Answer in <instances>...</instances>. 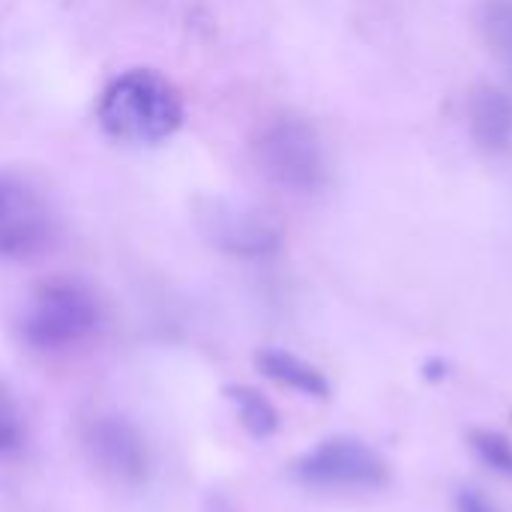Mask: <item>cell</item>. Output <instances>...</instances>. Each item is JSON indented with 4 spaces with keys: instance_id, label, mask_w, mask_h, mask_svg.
<instances>
[{
    "instance_id": "5bb4252c",
    "label": "cell",
    "mask_w": 512,
    "mask_h": 512,
    "mask_svg": "<svg viewBox=\"0 0 512 512\" xmlns=\"http://www.w3.org/2000/svg\"><path fill=\"white\" fill-rule=\"evenodd\" d=\"M456 512H501L480 489H459L456 495Z\"/></svg>"
},
{
    "instance_id": "8992f818",
    "label": "cell",
    "mask_w": 512,
    "mask_h": 512,
    "mask_svg": "<svg viewBox=\"0 0 512 512\" xmlns=\"http://www.w3.org/2000/svg\"><path fill=\"white\" fill-rule=\"evenodd\" d=\"M54 213L42 189L15 171L0 174V258L30 261L48 249Z\"/></svg>"
},
{
    "instance_id": "5b68a950",
    "label": "cell",
    "mask_w": 512,
    "mask_h": 512,
    "mask_svg": "<svg viewBox=\"0 0 512 512\" xmlns=\"http://www.w3.org/2000/svg\"><path fill=\"white\" fill-rule=\"evenodd\" d=\"M195 225L210 246L237 258H267L282 246L279 222L261 207L234 198H198Z\"/></svg>"
},
{
    "instance_id": "4fadbf2b",
    "label": "cell",
    "mask_w": 512,
    "mask_h": 512,
    "mask_svg": "<svg viewBox=\"0 0 512 512\" xmlns=\"http://www.w3.org/2000/svg\"><path fill=\"white\" fill-rule=\"evenodd\" d=\"M21 444V414L12 396L0 387V456L12 453Z\"/></svg>"
},
{
    "instance_id": "3957f363",
    "label": "cell",
    "mask_w": 512,
    "mask_h": 512,
    "mask_svg": "<svg viewBox=\"0 0 512 512\" xmlns=\"http://www.w3.org/2000/svg\"><path fill=\"white\" fill-rule=\"evenodd\" d=\"M99 324V303L87 285L78 279H48L42 282L24 312L21 333L30 345L42 351H57L81 342Z\"/></svg>"
},
{
    "instance_id": "30bf717a",
    "label": "cell",
    "mask_w": 512,
    "mask_h": 512,
    "mask_svg": "<svg viewBox=\"0 0 512 512\" xmlns=\"http://www.w3.org/2000/svg\"><path fill=\"white\" fill-rule=\"evenodd\" d=\"M222 393H225V399L234 405L240 426H243L252 438L264 441V438H270V435L279 432V423H282V420H279V411H276V405H273L261 390H255V387H249V384H228Z\"/></svg>"
},
{
    "instance_id": "8fae6325",
    "label": "cell",
    "mask_w": 512,
    "mask_h": 512,
    "mask_svg": "<svg viewBox=\"0 0 512 512\" xmlns=\"http://www.w3.org/2000/svg\"><path fill=\"white\" fill-rule=\"evenodd\" d=\"M477 30L492 57L512 75V0H483L477 9Z\"/></svg>"
},
{
    "instance_id": "9a60e30c",
    "label": "cell",
    "mask_w": 512,
    "mask_h": 512,
    "mask_svg": "<svg viewBox=\"0 0 512 512\" xmlns=\"http://www.w3.org/2000/svg\"><path fill=\"white\" fill-rule=\"evenodd\" d=\"M423 375H426L429 381H441V378H447V363H444V360H432V363H426Z\"/></svg>"
},
{
    "instance_id": "7c38bea8",
    "label": "cell",
    "mask_w": 512,
    "mask_h": 512,
    "mask_svg": "<svg viewBox=\"0 0 512 512\" xmlns=\"http://www.w3.org/2000/svg\"><path fill=\"white\" fill-rule=\"evenodd\" d=\"M468 447L474 450V456L498 477L512 480V441L498 432V429H474L468 435Z\"/></svg>"
},
{
    "instance_id": "277c9868",
    "label": "cell",
    "mask_w": 512,
    "mask_h": 512,
    "mask_svg": "<svg viewBox=\"0 0 512 512\" xmlns=\"http://www.w3.org/2000/svg\"><path fill=\"white\" fill-rule=\"evenodd\" d=\"M294 477L318 489H384L390 483L387 459L354 435H333L318 441L294 462Z\"/></svg>"
},
{
    "instance_id": "6da1fadb",
    "label": "cell",
    "mask_w": 512,
    "mask_h": 512,
    "mask_svg": "<svg viewBox=\"0 0 512 512\" xmlns=\"http://www.w3.org/2000/svg\"><path fill=\"white\" fill-rule=\"evenodd\" d=\"M96 120L120 144L150 147L168 141L183 123L180 90L156 69H129L99 96Z\"/></svg>"
},
{
    "instance_id": "ba28073f",
    "label": "cell",
    "mask_w": 512,
    "mask_h": 512,
    "mask_svg": "<svg viewBox=\"0 0 512 512\" xmlns=\"http://www.w3.org/2000/svg\"><path fill=\"white\" fill-rule=\"evenodd\" d=\"M468 132L486 153L512 147V96L495 84H480L468 96Z\"/></svg>"
},
{
    "instance_id": "7a4b0ae2",
    "label": "cell",
    "mask_w": 512,
    "mask_h": 512,
    "mask_svg": "<svg viewBox=\"0 0 512 512\" xmlns=\"http://www.w3.org/2000/svg\"><path fill=\"white\" fill-rule=\"evenodd\" d=\"M261 174L294 195H312L327 186L330 159L318 129L303 117H273L252 141Z\"/></svg>"
},
{
    "instance_id": "9c48e42d",
    "label": "cell",
    "mask_w": 512,
    "mask_h": 512,
    "mask_svg": "<svg viewBox=\"0 0 512 512\" xmlns=\"http://www.w3.org/2000/svg\"><path fill=\"white\" fill-rule=\"evenodd\" d=\"M255 366L276 384L300 393V396H309V399H330V381L327 375L312 366L309 360L285 351V348H261L255 354Z\"/></svg>"
},
{
    "instance_id": "52a82bcc",
    "label": "cell",
    "mask_w": 512,
    "mask_h": 512,
    "mask_svg": "<svg viewBox=\"0 0 512 512\" xmlns=\"http://www.w3.org/2000/svg\"><path fill=\"white\" fill-rule=\"evenodd\" d=\"M93 468L114 486L138 489L150 477V450L144 435L123 417H99L84 435Z\"/></svg>"
}]
</instances>
